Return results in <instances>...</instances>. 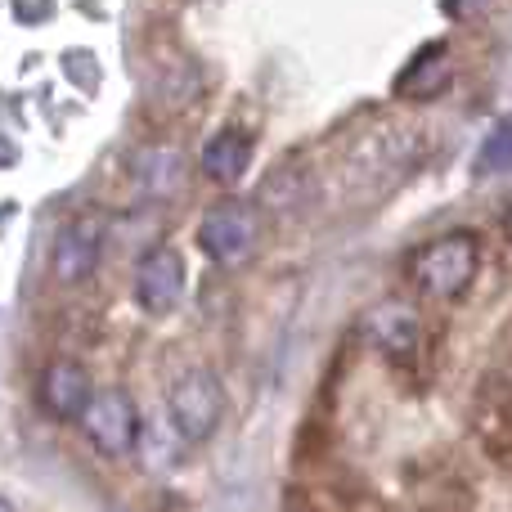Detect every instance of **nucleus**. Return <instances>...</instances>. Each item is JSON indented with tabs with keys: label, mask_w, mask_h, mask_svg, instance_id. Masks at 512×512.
<instances>
[{
	"label": "nucleus",
	"mask_w": 512,
	"mask_h": 512,
	"mask_svg": "<svg viewBox=\"0 0 512 512\" xmlns=\"http://www.w3.org/2000/svg\"><path fill=\"white\" fill-rule=\"evenodd\" d=\"M477 265H481L477 239L454 230V234L432 239L423 252H414L409 279H414V288L432 301H459L463 292L472 288V279H477Z\"/></svg>",
	"instance_id": "nucleus-1"
},
{
	"label": "nucleus",
	"mask_w": 512,
	"mask_h": 512,
	"mask_svg": "<svg viewBox=\"0 0 512 512\" xmlns=\"http://www.w3.org/2000/svg\"><path fill=\"white\" fill-rule=\"evenodd\" d=\"M256 239H261V216H256V207L239 203V198L216 203L203 216V225H198V248L212 256L216 265H243L256 252Z\"/></svg>",
	"instance_id": "nucleus-2"
},
{
	"label": "nucleus",
	"mask_w": 512,
	"mask_h": 512,
	"mask_svg": "<svg viewBox=\"0 0 512 512\" xmlns=\"http://www.w3.org/2000/svg\"><path fill=\"white\" fill-rule=\"evenodd\" d=\"M167 409H171V423H176V432L185 436V441L198 445V441H207V436L221 427V418H225V391H221V382H216L207 369H189L185 378H176V387H171Z\"/></svg>",
	"instance_id": "nucleus-3"
},
{
	"label": "nucleus",
	"mask_w": 512,
	"mask_h": 512,
	"mask_svg": "<svg viewBox=\"0 0 512 512\" xmlns=\"http://www.w3.org/2000/svg\"><path fill=\"white\" fill-rule=\"evenodd\" d=\"M81 427H86V441L95 445L99 454H131L135 441H140V414H135L131 396L117 387L95 391L90 405L81 409Z\"/></svg>",
	"instance_id": "nucleus-4"
},
{
	"label": "nucleus",
	"mask_w": 512,
	"mask_h": 512,
	"mask_svg": "<svg viewBox=\"0 0 512 512\" xmlns=\"http://www.w3.org/2000/svg\"><path fill=\"white\" fill-rule=\"evenodd\" d=\"M99 248H104V221L99 216H77L54 234L50 248V270L59 283H81L99 265Z\"/></svg>",
	"instance_id": "nucleus-5"
},
{
	"label": "nucleus",
	"mask_w": 512,
	"mask_h": 512,
	"mask_svg": "<svg viewBox=\"0 0 512 512\" xmlns=\"http://www.w3.org/2000/svg\"><path fill=\"white\" fill-rule=\"evenodd\" d=\"M185 297V261L176 248H153L135 270V301L149 315H167Z\"/></svg>",
	"instance_id": "nucleus-6"
},
{
	"label": "nucleus",
	"mask_w": 512,
	"mask_h": 512,
	"mask_svg": "<svg viewBox=\"0 0 512 512\" xmlns=\"http://www.w3.org/2000/svg\"><path fill=\"white\" fill-rule=\"evenodd\" d=\"M95 387H90L86 364L77 360H54L50 369L41 373V405L50 409L54 418H81V409L90 405Z\"/></svg>",
	"instance_id": "nucleus-7"
},
{
	"label": "nucleus",
	"mask_w": 512,
	"mask_h": 512,
	"mask_svg": "<svg viewBox=\"0 0 512 512\" xmlns=\"http://www.w3.org/2000/svg\"><path fill=\"white\" fill-rule=\"evenodd\" d=\"M364 337H369V346H378L382 355L405 360V355L418 346V337H423V324H418V315L409 306L387 301V306H378L369 319H364Z\"/></svg>",
	"instance_id": "nucleus-8"
},
{
	"label": "nucleus",
	"mask_w": 512,
	"mask_h": 512,
	"mask_svg": "<svg viewBox=\"0 0 512 512\" xmlns=\"http://www.w3.org/2000/svg\"><path fill=\"white\" fill-rule=\"evenodd\" d=\"M450 77H454V59H450V50L436 41V45H427V50H418L414 59L400 68L396 95L400 99H432L450 86Z\"/></svg>",
	"instance_id": "nucleus-9"
},
{
	"label": "nucleus",
	"mask_w": 512,
	"mask_h": 512,
	"mask_svg": "<svg viewBox=\"0 0 512 512\" xmlns=\"http://www.w3.org/2000/svg\"><path fill=\"white\" fill-rule=\"evenodd\" d=\"M248 158H252V140L243 131H221L207 140L203 149V171L207 180H216V185H234V180L248 171Z\"/></svg>",
	"instance_id": "nucleus-10"
},
{
	"label": "nucleus",
	"mask_w": 512,
	"mask_h": 512,
	"mask_svg": "<svg viewBox=\"0 0 512 512\" xmlns=\"http://www.w3.org/2000/svg\"><path fill=\"white\" fill-rule=\"evenodd\" d=\"M131 176H135V185H140L144 194L167 198V194H176L180 180H185V162H180L171 149H144L140 158H135Z\"/></svg>",
	"instance_id": "nucleus-11"
},
{
	"label": "nucleus",
	"mask_w": 512,
	"mask_h": 512,
	"mask_svg": "<svg viewBox=\"0 0 512 512\" xmlns=\"http://www.w3.org/2000/svg\"><path fill=\"white\" fill-rule=\"evenodd\" d=\"M481 171H512V117L495 122V131L481 144Z\"/></svg>",
	"instance_id": "nucleus-12"
},
{
	"label": "nucleus",
	"mask_w": 512,
	"mask_h": 512,
	"mask_svg": "<svg viewBox=\"0 0 512 512\" xmlns=\"http://www.w3.org/2000/svg\"><path fill=\"white\" fill-rule=\"evenodd\" d=\"M499 225H504V234H508V243H512V198L504 203V212H499Z\"/></svg>",
	"instance_id": "nucleus-13"
},
{
	"label": "nucleus",
	"mask_w": 512,
	"mask_h": 512,
	"mask_svg": "<svg viewBox=\"0 0 512 512\" xmlns=\"http://www.w3.org/2000/svg\"><path fill=\"white\" fill-rule=\"evenodd\" d=\"M0 508H9V504H5V499H0Z\"/></svg>",
	"instance_id": "nucleus-14"
}]
</instances>
